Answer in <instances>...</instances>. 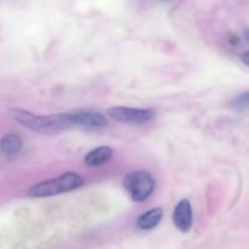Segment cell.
<instances>
[{
  "instance_id": "cell-6",
  "label": "cell",
  "mask_w": 249,
  "mask_h": 249,
  "mask_svg": "<svg viewBox=\"0 0 249 249\" xmlns=\"http://www.w3.org/2000/svg\"><path fill=\"white\" fill-rule=\"evenodd\" d=\"M71 122L73 126H84V128H105L108 125L107 118L101 113L90 111L71 112Z\"/></svg>"
},
{
  "instance_id": "cell-9",
  "label": "cell",
  "mask_w": 249,
  "mask_h": 249,
  "mask_svg": "<svg viewBox=\"0 0 249 249\" xmlns=\"http://www.w3.org/2000/svg\"><path fill=\"white\" fill-rule=\"evenodd\" d=\"M22 139L16 134H7L0 140V150L6 156H16L22 150Z\"/></svg>"
},
{
  "instance_id": "cell-10",
  "label": "cell",
  "mask_w": 249,
  "mask_h": 249,
  "mask_svg": "<svg viewBox=\"0 0 249 249\" xmlns=\"http://www.w3.org/2000/svg\"><path fill=\"white\" fill-rule=\"evenodd\" d=\"M231 106L232 108L237 109V111H246L248 108V92L240 95V96L235 97L231 102Z\"/></svg>"
},
{
  "instance_id": "cell-5",
  "label": "cell",
  "mask_w": 249,
  "mask_h": 249,
  "mask_svg": "<svg viewBox=\"0 0 249 249\" xmlns=\"http://www.w3.org/2000/svg\"><path fill=\"white\" fill-rule=\"evenodd\" d=\"M173 223L175 228L181 232L186 233L191 230L194 223V213H192L191 202L189 199H181L173 213Z\"/></svg>"
},
{
  "instance_id": "cell-8",
  "label": "cell",
  "mask_w": 249,
  "mask_h": 249,
  "mask_svg": "<svg viewBox=\"0 0 249 249\" xmlns=\"http://www.w3.org/2000/svg\"><path fill=\"white\" fill-rule=\"evenodd\" d=\"M163 218V209L162 208H153L140 215L136 220V226L140 230H151L156 228L160 223Z\"/></svg>"
},
{
  "instance_id": "cell-3",
  "label": "cell",
  "mask_w": 249,
  "mask_h": 249,
  "mask_svg": "<svg viewBox=\"0 0 249 249\" xmlns=\"http://www.w3.org/2000/svg\"><path fill=\"white\" fill-rule=\"evenodd\" d=\"M123 185L133 201L143 202L155 191L156 181L148 172L138 170V172L129 173L124 178Z\"/></svg>"
},
{
  "instance_id": "cell-4",
  "label": "cell",
  "mask_w": 249,
  "mask_h": 249,
  "mask_svg": "<svg viewBox=\"0 0 249 249\" xmlns=\"http://www.w3.org/2000/svg\"><path fill=\"white\" fill-rule=\"evenodd\" d=\"M107 114L113 121L124 124H145L155 117V111L147 108H131V107L116 106L107 109Z\"/></svg>"
},
{
  "instance_id": "cell-7",
  "label": "cell",
  "mask_w": 249,
  "mask_h": 249,
  "mask_svg": "<svg viewBox=\"0 0 249 249\" xmlns=\"http://www.w3.org/2000/svg\"><path fill=\"white\" fill-rule=\"evenodd\" d=\"M113 156V150L108 146H100V147L94 148L85 156V164L88 167H100L108 162Z\"/></svg>"
},
{
  "instance_id": "cell-1",
  "label": "cell",
  "mask_w": 249,
  "mask_h": 249,
  "mask_svg": "<svg viewBox=\"0 0 249 249\" xmlns=\"http://www.w3.org/2000/svg\"><path fill=\"white\" fill-rule=\"evenodd\" d=\"M11 114L15 121L22 124L24 128L43 135H53L73 128L70 113L39 116L24 109L14 108L11 109Z\"/></svg>"
},
{
  "instance_id": "cell-2",
  "label": "cell",
  "mask_w": 249,
  "mask_h": 249,
  "mask_svg": "<svg viewBox=\"0 0 249 249\" xmlns=\"http://www.w3.org/2000/svg\"><path fill=\"white\" fill-rule=\"evenodd\" d=\"M83 184H84V179L79 174L68 172L57 178L33 185L27 190V195L34 198L51 197L79 189Z\"/></svg>"
},
{
  "instance_id": "cell-11",
  "label": "cell",
  "mask_w": 249,
  "mask_h": 249,
  "mask_svg": "<svg viewBox=\"0 0 249 249\" xmlns=\"http://www.w3.org/2000/svg\"><path fill=\"white\" fill-rule=\"evenodd\" d=\"M247 56H248V53L247 51H246L245 53H243V56H242V60H243V62L246 63V66L248 65V61H247Z\"/></svg>"
}]
</instances>
